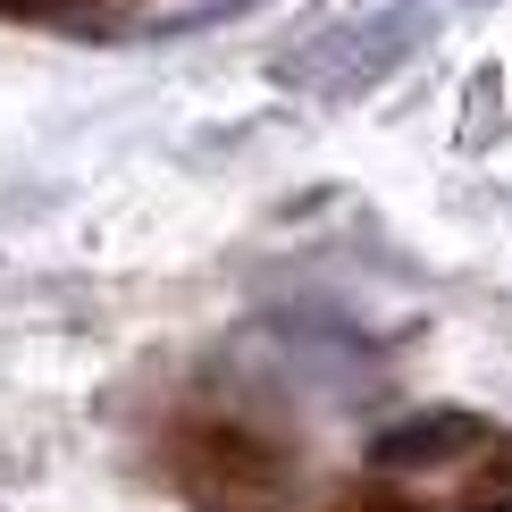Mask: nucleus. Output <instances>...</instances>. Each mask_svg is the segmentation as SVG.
Returning <instances> with one entry per match:
<instances>
[{
  "label": "nucleus",
  "mask_w": 512,
  "mask_h": 512,
  "mask_svg": "<svg viewBox=\"0 0 512 512\" xmlns=\"http://www.w3.org/2000/svg\"><path fill=\"white\" fill-rule=\"evenodd\" d=\"M471 471H462V496L445 504V512H512V437H487L479 429V445H471Z\"/></svg>",
  "instance_id": "7ed1b4c3"
},
{
  "label": "nucleus",
  "mask_w": 512,
  "mask_h": 512,
  "mask_svg": "<svg viewBox=\"0 0 512 512\" xmlns=\"http://www.w3.org/2000/svg\"><path fill=\"white\" fill-rule=\"evenodd\" d=\"M168 479L202 512H286L294 462L244 420H177L168 429Z\"/></svg>",
  "instance_id": "f257e3e1"
},
{
  "label": "nucleus",
  "mask_w": 512,
  "mask_h": 512,
  "mask_svg": "<svg viewBox=\"0 0 512 512\" xmlns=\"http://www.w3.org/2000/svg\"><path fill=\"white\" fill-rule=\"evenodd\" d=\"M471 445H479V429H471V420L437 412V420H412V429L378 437V462H387V471H403V462H445V454H471Z\"/></svg>",
  "instance_id": "f03ea898"
},
{
  "label": "nucleus",
  "mask_w": 512,
  "mask_h": 512,
  "mask_svg": "<svg viewBox=\"0 0 512 512\" xmlns=\"http://www.w3.org/2000/svg\"><path fill=\"white\" fill-rule=\"evenodd\" d=\"M336 512H429V504H420V496H395V487H353Z\"/></svg>",
  "instance_id": "20e7f679"
}]
</instances>
